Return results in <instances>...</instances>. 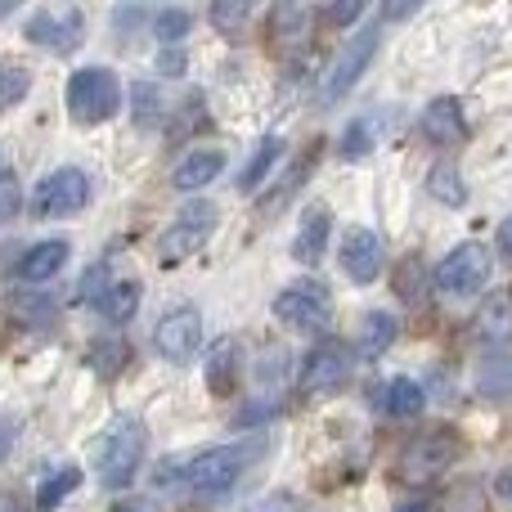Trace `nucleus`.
<instances>
[{
  "mask_svg": "<svg viewBox=\"0 0 512 512\" xmlns=\"http://www.w3.org/2000/svg\"><path fill=\"white\" fill-rule=\"evenodd\" d=\"M243 18H248V0H216L212 5V23L221 27V32H234Z\"/></svg>",
  "mask_w": 512,
  "mask_h": 512,
  "instance_id": "obj_38",
  "label": "nucleus"
},
{
  "mask_svg": "<svg viewBox=\"0 0 512 512\" xmlns=\"http://www.w3.org/2000/svg\"><path fill=\"white\" fill-rule=\"evenodd\" d=\"M261 450H265L261 441H243V445H212V450H198L189 459H171L162 463L158 486H176L180 481L194 495H225V490L239 486V477Z\"/></svg>",
  "mask_w": 512,
  "mask_h": 512,
  "instance_id": "obj_1",
  "label": "nucleus"
},
{
  "mask_svg": "<svg viewBox=\"0 0 512 512\" xmlns=\"http://www.w3.org/2000/svg\"><path fill=\"white\" fill-rule=\"evenodd\" d=\"M32 90V72L14 59H0V113H9L14 104H23Z\"/></svg>",
  "mask_w": 512,
  "mask_h": 512,
  "instance_id": "obj_28",
  "label": "nucleus"
},
{
  "mask_svg": "<svg viewBox=\"0 0 512 512\" xmlns=\"http://www.w3.org/2000/svg\"><path fill=\"white\" fill-rule=\"evenodd\" d=\"M351 364H355V346H346L342 337L315 342L306 351V360H301V373H297L301 396H333L337 387H346Z\"/></svg>",
  "mask_w": 512,
  "mask_h": 512,
  "instance_id": "obj_8",
  "label": "nucleus"
},
{
  "mask_svg": "<svg viewBox=\"0 0 512 512\" xmlns=\"http://www.w3.org/2000/svg\"><path fill=\"white\" fill-rule=\"evenodd\" d=\"M140 297H144L140 283H135V279H122V283H113V288H108V297L99 301V310H104L108 324H126V319L140 310Z\"/></svg>",
  "mask_w": 512,
  "mask_h": 512,
  "instance_id": "obj_26",
  "label": "nucleus"
},
{
  "mask_svg": "<svg viewBox=\"0 0 512 512\" xmlns=\"http://www.w3.org/2000/svg\"><path fill=\"white\" fill-rule=\"evenodd\" d=\"M328 230H333L328 207H310V212L301 216V225H297V239H292V261H301V265H319V261H324Z\"/></svg>",
  "mask_w": 512,
  "mask_h": 512,
  "instance_id": "obj_19",
  "label": "nucleus"
},
{
  "mask_svg": "<svg viewBox=\"0 0 512 512\" xmlns=\"http://www.w3.org/2000/svg\"><path fill=\"white\" fill-rule=\"evenodd\" d=\"M427 194H432L441 207H463V203H468L463 171L454 167V162H436V167L427 171Z\"/></svg>",
  "mask_w": 512,
  "mask_h": 512,
  "instance_id": "obj_25",
  "label": "nucleus"
},
{
  "mask_svg": "<svg viewBox=\"0 0 512 512\" xmlns=\"http://www.w3.org/2000/svg\"><path fill=\"white\" fill-rule=\"evenodd\" d=\"M23 36L32 45H41V50L72 54L86 41V18H81L77 5H45L23 23Z\"/></svg>",
  "mask_w": 512,
  "mask_h": 512,
  "instance_id": "obj_12",
  "label": "nucleus"
},
{
  "mask_svg": "<svg viewBox=\"0 0 512 512\" xmlns=\"http://www.w3.org/2000/svg\"><path fill=\"white\" fill-rule=\"evenodd\" d=\"M360 14H364V5H360V0H333V5H324V9H319V23L351 27Z\"/></svg>",
  "mask_w": 512,
  "mask_h": 512,
  "instance_id": "obj_39",
  "label": "nucleus"
},
{
  "mask_svg": "<svg viewBox=\"0 0 512 512\" xmlns=\"http://www.w3.org/2000/svg\"><path fill=\"white\" fill-rule=\"evenodd\" d=\"M315 23H319V14L310 5H279L270 14V36L279 45H297V41H306Z\"/></svg>",
  "mask_w": 512,
  "mask_h": 512,
  "instance_id": "obj_23",
  "label": "nucleus"
},
{
  "mask_svg": "<svg viewBox=\"0 0 512 512\" xmlns=\"http://www.w3.org/2000/svg\"><path fill=\"white\" fill-rule=\"evenodd\" d=\"M252 512H301V504L292 495H274V499H261Z\"/></svg>",
  "mask_w": 512,
  "mask_h": 512,
  "instance_id": "obj_41",
  "label": "nucleus"
},
{
  "mask_svg": "<svg viewBox=\"0 0 512 512\" xmlns=\"http://www.w3.org/2000/svg\"><path fill=\"white\" fill-rule=\"evenodd\" d=\"M14 441H18V418L14 414H0V459L14 450Z\"/></svg>",
  "mask_w": 512,
  "mask_h": 512,
  "instance_id": "obj_40",
  "label": "nucleus"
},
{
  "mask_svg": "<svg viewBox=\"0 0 512 512\" xmlns=\"http://www.w3.org/2000/svg\"><path fill=\"white\" fill-rule=\"evenodd\" d=\"M212 230H216V207L212 203L180 207V216L167 225V230H162V239H158V261L162 265L189 261L194 252H203V243L212 239Z\"/></svg>",
  "mask_w": 512,
  "mask_h": 512,
  "instance_id": "obj_10",
  "label": "nucleus"
},
{
  "mask_svg": "<svg viewBox=\"0 0 512 512\" xmlns=\"http://www.w3.org/2000/svg\"><path fill=\"white\" fill-rule=\"evenodd\" d=\"M414 9H418V0H409V5H387L382 9V18H409Z\"/></svg>",
  "mask_w": 512,
  "mask_h": 512,
  "instance_id": "obj_45",
  "label": "nucleus"
},
{
  "mask_svg": "<svg viewBox=\"0 0 512 512\" xmlns=\"http://www.w3.org/2000/svg\"><path fill=\"white\" fill-rule=\"evenodd\" d=\"M378 405H382V414H391V418H418V414H423V405H427L423 382H414V378H387L378 387Z\"/></svg>",
  "mask_w": 512,
  "mask_h": 512,
  "instance_id": "obj_21",
  "label": "nucleus"
},
{
  "mask_svg": "<svg viewBox=\"0 0 512 512\" xmlns=\"http://www.w3.org/2000/svg\"><path fill=\"white\" fill-rule=\"evenodd\" d=\"M495 495L504 499V504H512V468H504V472L495 477Z\"/></svg>",
  "mask_w": 512,
  "mask_h": 512,
  "instance_id": "obj_43",
  "label": "nucleus"
},
{
  "mask_svg": "<svg viewBox=\"0 0 512 512\" xmlns=\"http://www.w3.org/2000/svg\"><path fill=\"white\" fill-rule=\"evenodd\" d=\"M495 243H499V252H504V256H508V261H512V216H508V221H504V225H499Z\"/></svg>",
  "mask_w": 512,
  "mask_h": 512,
  "instance_id": "obj_44",
  "label": "nucleus"
},
{
  "mask_svg": "<svg viewBox=\"0 0 512 512\" xmlns=\"http://www.w3.org/2000/svg\"><path fill=\"white\" fill-rule=\"evenodd\" d=\"M337 261H342L346 279L373 283L382 274V261H387V252H382V239L373 230H364V225H351V230L342 234V252H337Z\"/></svg>",
  "mask_w": 512,
  "mask_h": 512,
  "instance_id": "obj_14",
  "label": "nucleus"
},
{
  "mask_svg": "<svg viewBox=\"0 0 512 512\" xmlns=\"http://www.w3.org/2000/svg\"><path fill=\"white\" fill-rule=\"evenodd\" d=\"M144 450H149V432L140 418L122 414L99 432L95 441V472L104 490H126L144 468Z\"/></svg>",
  "mask_w": 512,
  "mask_h": 512,
  "instance_id": "obj_2",
  "label": "nucleus"
},
{
  "mask_svg": "<svg viewBox=\"0 0 512 512\" xmlns=\"http://www.w3.org/2000/svg\"><path fill=\"white\" fill-rule=\"evenodd\" d=\"M310 167H315V153H306V158H297V162H292V167H288V176H283V185H279V194H274V198H261V203H256V212H261V216L279 212V207L288 203V198L301 189V180H306V171H310Z\"/></svg>",
  "mask_w": 512,
  "mask_h": 512,
  "instance_id": "obj_33",
  "label": "nucleus"
},
{
  "mask_svg": "<svg viewBox=\"0 0 512 512\" xmlns=\"http://www.w3.org/2000/svg\"><path fill=\"white\" fill-rule=\"evenodd\" d=\"M131 117L140 126H158L162 117H167V99H162V90L149 86V81L131 86Z\"/></svg>",
  "mask_w": 512,
  "mask_h": 512,
  "instance_id": "obj_31",
  "label": "nucleus"
},
{
  "mask_svg": "<svg viewBox=\"0 0 512 512\" xmlns=\"http://www.w3.org/2000/svg\"><path fill=\"white\" fill-rule=\"evenodd\" d=\"M481 391H486V400L512 396V360H508V355L486 360V369H481Z\"/></svg>",
  "mask_w": 512,
  "mask_h": 512,
  "instance_id": "obj_34",
  "label": "nucleus"
},
{
  "mask_svg": "<svg viewBox=\"0 0 512 512\" xmlns=\"http://www.w3.org/2000/svg\"><path fill=\"white\" fill-rule=\"evenodd\" d=\"M378 144V126H373V117H355L351 126L342 131V144H337V153H342L346 162H360L364 153Z\"/></svg>",
  "mask_w": 512,
  "mask_h": 512,
  "instance_id": "obj_32",
  "label": "nucleus"
},
{
  "mask_svg": "<svg viewBox=\"0 0 512 512\" xmlns=\"http://www.w3.org/2000/svg\"><path fill=\"white\" fill-rule=\"evenodd\" d=\"M122 113V81L113 68H77L68 77V117L77 126H104Z\"/></svg>",
  "mask_w": 512,
  "mask_h": 512,
  "instance_id": "obj_4",
  "label": "nucleus"
},
{
  "mask_svg": "<svg viewBox=\"0 0 512 512\" xmlns=\"http://www.w3.org/2000/svg\"><path fill=\"white\" fill-rule=\"evenodd\" d=\"M90 203V176L81 167H59L50 176L36 180L32 189V212L41 221H63V216L86 212Z\"/></svg>",
  "mask_w": 512,
  "mask_h": 512,
  "instance_id": "obj_9",
  "label": "nucleus"
},
{
  "mask_svg": "<svg viewBox=\"0 0 512 512\" xmlns=\"http://www.w3.org/2000/svg\"><path fill=\"white\" fill-rule=\"evenodd\" d=\"M378 45H382V23L355 27V32L346 36V45L337 50L333 68L324 72V104H342V99L360 86V77L369 72V63L378 59Z\"/></svg>",
  "mask_w": 512,
  "mask_h": 512,
  "instance_id": "obj_5",
  "label": "nucleus"
},
{
  "mask_svg": "<svg viewBox=\"0 0 512 512\" xmlns=\"http://www.w3.org/2000/svg\"><path fill=\"white\" fill-rule=\"evenodd\" d=\"M396 292L409 301V306H418V301H423V261H418V256L400 261V270H396Z\"/></svg>",
  "mask_w": 512,
  "mask_h": 512,
  "instance_id": "obj_35",
  "label": "nucleus"
},
{
  "mask_svg": "<svg viewBox=\"0 0 512 512\" xmlns=\"http://www.w3.org/2000/svg\"><path fill=\"white\" fill-rule=\"evenodd\" d=\"M396 512H432V504H427V499H414V504H400Z\"/></svg>",
  "mask_w": 512,
  "mask_h": 512,
  "instance_id": "obj_48",
  "label": "nucleus"
},
{
  "mask_svg": "<svg viewBox=\"0 0 512 512\" xmlns=\"http://www.w3.org/2000/svg\"><path fill=\"white\" fill-rule=\"evenodd\" d=\"M400 337V319L387 315V310H369V315L360 319V333H355V355H364V360H378L382 351H391Z\"/></svg>",
  "mask_w": 512,
  "mask_h": 512,
  "instance_id": "obj_20",
  "label": "nucleus"
},
{
  "mask_svg": "<svg viewBox=\"0 0 512 512\" xmlns=\"http://www.w3.org/2000/svg\"><path fill=\"white\" fill-rule=\"evenodd\" d=\"M459 459H463L459 432H450V427H432V432H418L400 445L396 477L405 481V486H432V481L445 477Z\"/></svg>",
  "mask_w": 512,
  "mask_h": 512,
  "instance_id": "obj_3",
  "label": "nucleus"
},
{
  "mask_svg": "<svg viewBox=\"0 0 512 512\" xmlns=\"http://www.w3.org/2000/svg\"><path fill=\"white\" fill-rule=\"evenodd\" d=\"M117 512H153V504H149V499H126Z\"/></svg>",
  "mask_w": 512,
  "mask_h": 512,
  "instance_id": "obj_47",
  "label": "nucleus"
},
{
  "mask_svg": "<svg viewBox=\"0 0 512 512\" xmlns=\"http://www.w3.org/2000/svg\"><path fill=\"white\" fill-rule=\"evenodd\" d=\"M203 346V310L198 306H171L153 324V351L171 364H189Z\"/></svg>",
  "mask_w": 512,
  "mask_h": 512,
  "instance_id": "obj_11",
  "label": "nucleus"
},
{
  "mask_svg": "<svg viewBox=\"0 0 512 512\" xmlns=\"http://www.w3.org/2000/svg\"><path fill=\"white\" fill-rule=\"evenodd\" d=\"M189 27H194V14H189V9L171 5V9H158V14H153V36L162 41V50H167V45L176 50V45L189 36Z\"/></svg>",
  "mask_w": 512,
  "mask_h": 512,
  "instance_id": "obj_30",
  "label": "nucleus"
},
{
  "mask_svg": "<svg viewBox=\"0 0 512 512\" xmlns=\"http://www.w3.org/2000/svg\"><path fill=\"white\" fill-rule=\"evenodd\" d=\"M279 158H283V140H279V135H265V140L252 149V158L239 167V180H234V185H239V194H256V189L270 180V171H274V162H279Z\"/></svg>",
  "mask_w": 512,
  "mask_h": 512,
  "instance_id": "obj_22",
  "label": "nucleus"
},
{
  "mask_svg": "<svg viewBox=\"0 0 512 512\" xmlns=\"http://www.w3.org/2000/svg\"><path fill=\"white\" fill-rule=\"evenodd\" d=\"M158 68L167 72V77H180V72H185V54H180V50H162Z\"/></svg>",
  "mask_w": 512,
  "mask_h": 512,
  "instance_id": "obj_42",
  "label": "nucleus"
},
{
  "mask_svg": "<svg viewBox=\"0 0 512 512\" xmlns=\"http://www.w3.org/2000/svg\"><path fill=\"white\" fill-rule=\"evenodd\" d=\"M68 256H72L68 239H45V243H36V248H27L23 256H18L14 279L18 283H50L54 274L68 265Z\"/></svg>",
  "mask_w": 512,
  "mask_h": 512,
  "instance_id": "obj_17",
  "label": "nucleus"
},
{
  "mask_svg": "<svg viewBox=\"0 0 512 512\" xmlns=\"http://www.w3.org/2000/svg\"><path fill=\"white\" fill-rule=\"evenodd\" d=\"M274 319L283 328H297V333H324L333 324V292L319 279H297L274 297Z\"/></svg>",
  "mask_w": 512,
  "mask_h": 512,
  "instance_id": "obj_6",
  "label": "nucleus"
},
{
  "mask_svg": "<svg viewBox=\"0 0 512 512\" xmlns=\"http://www.w3.org/2000/svg\"><path fill=\"white\" fill-rule=\"evenodd\" d=\"M0 512H23V504H18L14 490H0Z\"/></svg>",
  "mask_w": 512,
  "mask_h": 512,
  "instance_id": "obj_46",
  "label": "nucleus"
},
{
  "mask_svg": "<svg viewBox=\"0 0 512 512\" xmlns=\"http://www.w3.org/2000/svg\"><path fill=\"white\" fill-rule=\"evenodd\" d=\"M77 486H81V468H72V463H68V468H59V472H50V477L36 486V508H41V512H54Z\"/></svg>",
  "mask_w": 512,
  "mask_h": 512,
  "instance_id": "obj_27",
  "label": "nucleus"
},
{
  "mask_svg": "<svg viewBox=\"0 0 512 512\" xmlns=\"http://www.w3.org/2000/svg\"><path fill=\"white\" fill-rule=\"evenodd\" d=\"M108 288H113V283H108V261H99V265H90L86 274H81V283H77V301H104L108 297Z\"/></svg>",
  "mask_w": 512,
  "mask_h": 512,
  "instance_id": "obj_36",
  "label": "nucleus"
},
{
  "mask_svg": "<svg viewBox=\"0 0 512 512\" xmlns=\"http://www.w3.org/2000/svg\"><path fill=\"white\" fill-rule=\"evenodd\" d=\"M0 176H5V167H0Z\"/></svg>",
  "mask_w": 512,
  "mask_h": 512,
  "instance_id": "obj_49",
  "label": "nucleus"
},
{
  "mask_svg": "<svg viewBox=\"0 0 512 512\" xmlns=\"http://www.w3.org/2000/svg\"><path fill=\"white\" fill-rule=\"evenodd\" d=\"M18 212H23V189H18V180L5 171V176H0V225H9Z\"/></svg>",
  "mask_w": 512,
  "mask_h": 512,
  "instance_id": "obj_37",
  "label": "nucleus"
},
{
  "mask_svg": "<svg viewBox=\"0 0 512 512\" xmlns=\"http://www.w3.org/2000/svg\"><path fill=\"white\" fill-rule=\"evenodd\" d=\"M203 373H207V391L216 400H230L239 391V373H243V351L239 337H216L203 351Z\"/></svg>",
  "mask_w": 512,
  "mask_h": 512,
  "instance_id": "obj_15",
  "label": "nucleus"
},
{
  "mask_svg": "<svg viewBox=\"0 0 512 512\" xmlns=\"http://www.w3.org/2000/svg\"><path fill=\"white\" fill-rule=\"evenodd\" d=\"M472 333H477V342L490 346V351L512 342V288H495L481 301L477 319H472Z\"/></svg>",
  "mask_w": 512,
  "mask_h": 512,
  "instance_id": "obj_16",
  "label": "nucleus"
},
{
  "mask_svg": "<svg viewBox=\"0 0 512 512\" xmlns=\"http://www.w3.org/2000/svg\"><path fill=\"white\" fill-rule=\"evenodd\" d=\"M86 364L90 369H95V378H117V373L126 369V364H131V342H126V337H95V342H90V351H86Z\"/></svg>",
  "mask_w": 512,
  "mask_h": 512,
  "instance_id": "obj_24",
  "label": "nucleus"
},
{
  "mask_svg": "<svg viewBox=\"0 0 512 512\" xmlns=\"http://www.w3.org/2000/svg\"><path fill=\"white\" fill-rule=\"evenodd\" d=\"M221 171H225V153L221 149H194V153H185V158L176 162V171H171V189L194 194V189L221 180Z\"/></svg>",
  "mask_w": 512,
  "mask_h": 512,
  "instance_id": "obj_18",
  "label": "nucleus"
},
{
  "mask_svg": "<svg viewBox=\"0 0 512 512\" xmlns=\"http://www.w3.org/2000/svg\"><path fill=\"white\" fill-rule=\"evenodd\" d=\"M490 274H495V261H490V248L481 243H459L454 252H445V261L432 270L436 292L445 297H477V292L490 288Z\"/></svg>",
  "mask_w": 512,
  "mask_h": 512,
  "instance_id": "obj_7",
  "label": "nucleus"
},
{
  "mask_svg": "<svg viewBox=\"0 0 512 512\" xmlns=\"http://www.w3.org/2000/svg\"><path fill=\"white\" fill-rule=\"evenodd\" d=\"M441 512H490V490L481 481H454V490H445Z\"/></svg>",
  "mask_w": 512,
  "mask_h": 512,
  "instance_id": "obj_29",
  "label": "nucleus"
},
{
  "mask_svg": "<svg viewBox=\"0 0 512 512\" xmlns=\"http://www.w3.org/2000/svg\"><path fill=\"white\" fill-rule=\"evenodd\" d=\"M418 135L427 144H436V149H459L468 140V113H463V104L454 95H436L423 108V117H418Z\"/></svg>",
  "mask_w": 512,
  "mask_h": 512,
  "instance_id": "obj_13",
  "label": "nucleus"
}]
</instances>
